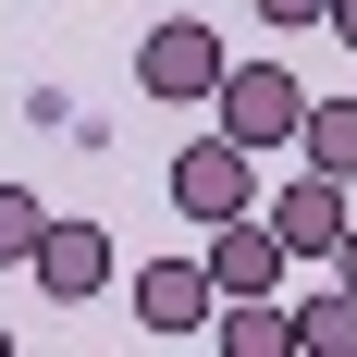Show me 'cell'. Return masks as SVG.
<instances>
[{"instance_id": "obj_15", "label": "cell", "mask_w": 357, "mask_h": 357, "mask_svg": "<svg viewBox=\"0 0 357 357\" xmlns=\"http://www.w3.org/2000/svg\"><path fill=\"white\" fill-rule=\"evenodd\" d=\"M0 357H13V333H0Z\"/></svg>"}, {"instance_id": "obj_3", "label": "cell", "mask_w": 357, "mask_h": 357, "mask_svg": "<svg viewBox=\"0 0 357 357\" xmlns=\"http://www.w3.org/2000/svg\"><path fill=\"white\" fill-rule=\"evenodd\" d=\"M173 210L185 222H234V210H259V148H234L210 123L197 148H173Z\"/></svg>"}, {"instance_id": "obj_1", "label": "cell", "mask_w": 357, "mask_h": 357, "mask_svg": "<svg viewBox=\"0 0 357 357\" xmlns=\"http://www.w3.org/2000/svg\"><path fill=\"white\" fill-rule=\"evenodd\" d=\"M222 62H234V50H222V25H197V13H160V25L136 37V86H148V99H173V111L210 99Z\"/></svg>"}, {"instance_id": "obj_6", "label": "cell", "mask_w": 357, "mask_h": 357, "mask_svg": "<svg viewBox=\"0 0 357 357\" xmlns=\"http://www.w3.org/2000/svg\"><path fill=\"white\" fill-rule=\"evenodd\" d=\"M222 284H210V259H148L136 271V333H210Z\"/></svg>"}, {"instance_id": "obj_8", "label": "cell", "mask_w": 357, "mask_h": 357, "mask_svg": "<svg viewBox=\"0 0 357 357\" xmlns=\"http://www.w3.org/2000/svg\"><path fill=\"white\" fill-rule=\"evenodd\" d=\"M210 333H222V357H296V308L284 296H222Z\"/></svg>"}, {"instance_id": "obj_5", "label": "cell", "mask_w": 357, "mask_h": 357, "mask_svg": "<svg viewBox=\"0 0 357 357\" xmlns=\"http://www.w3.org/2000/svg\"><path fill=\"white\" fill-rule=\"evenodd\" d=\"M284 271H296V247L271 234V210L210 222V284H222V296H284Z\"/></svg>"}, {"instance_id": "obj_12", "label": "cell", "mask_w": 357, "mask_h": 357, "mask_svg": "<svg viewBox=\"0 0 357 357\" xmlns=\"http://www.w3.org/2000/svg\"><path fill=\"white\" fill-rule=\"evenodd\" d=\"M259 25H333V0H259Z\"/></svg>"}, {"instance_id": "obj_7", "label": "cell", "mask_w": 357, "mask_h": 357, "mask_svg": "<svg viewBox=\"0 0 357 357\" xmlns=\"http://www.w3.org/2000/svg\"><path fill=\"white\" fill-rule=\"evenodd\" d=\"M259 210H271V234H284L296 259H333L345 222H357V210H345V173H296L284 197H259Z\"/></svg>"}, {"instance_id": "obj_4", "label": "cell", "mask_w": 357, "mask_h": 357, "mask_svg": "<svg viewBox=\"0 0 357 357\" xmlns=\"http://www.w3.org/2000/svg\"><path fill=\"white\" fill-rule=\"evenodd\" d=\"M37 296H50V308H86V296H111V271H123V259H111V234L86 210H50V234H37Z\"/></svg>"}, {"instance_id": "obj_10", "label": "cell", "mask_w": 357, "mask_h": 357, "mask_svg": "<svg viewBox=\"0 0 357 357\" xmlns=\"http://www.w3.org/2000/svg\"><path fill=\"white\" fill-rule=\"evenodd\" d=\"M296 357H357V284L296 296Z\"/></svg>"}, {"instance_id": "obj_11", "label": "cell", "mask_w": 357, "mask_h": 357, "mask_svg": "<svg viewBox=\"0 0 357 357\" xmlns=\"http://www.w3.org/2000/svg\"><path fill=\"white\" fill-rule=\"evenodd\" d=\"M50 210H37V185H0V259H37Z\"/></svg>"}, {"instance_id": "obj_2", "label": "cell", "mask_w": 357, "mask_h": 357, "mask_svg": "<svg viewBox=\"0 0 357 357\" xmlns=\"http://www.w3.org/2000/svg\"><path fill=\"white\" fill-rule=\"evenodd\" d=\"M210 111H222V136H234V148H296V123H308V86H296L284 62H222Z\"/></svg>"}, {"instance_id": "obj_9", "label": "cell", "mask_w": 357, "mask_h": 357, "mask_svg": "<svg viewBox=\"0 0 357 357\" xmlns=\"http://www.w3.org/2000/svg\"><path fill=\"white\" fill-rule=\"evenodd\" d=\"M296 160L357 185V99H308V123H296Z\"/></svg>"}, {"instance_id": "obj_13", "label": "cell", "mask_w": 357, "mask_h": 357, "mask_svg": "<svg viewBox=\"0 0 357 357\" xmlns=\"http://www.w3.org/2000/svg\"><path fill=\"white\" fill-rule=\"evenodd\" d=\"M333 284H357V222H345V247H333Z\"/></svg>"}, {"instance_id": "obj_14", "label": "cell", "mask_w": 357, "mask_h": 357, "mask_svg": "<svg viewBox=\"0 0 357 357\" xmlns=\"http://www.w3.org/2000/svg\"><path fill=\"white\" fill-rule=\"evenodd\" d=\"M333 37H345V50H357V0H333Z\"/></svg>"}]
</instances>
